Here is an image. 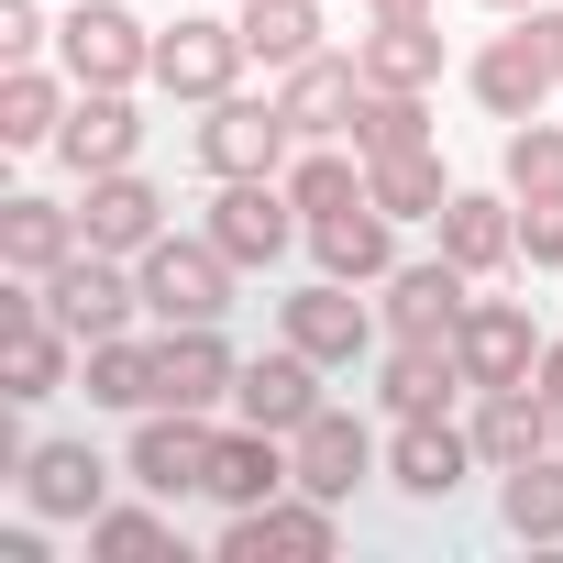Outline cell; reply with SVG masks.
<instances>
[{
    "instance_id": "obj_32",
    "label": "cell",
    "mask_w": 563,
    "mask_h": 563,
    "mask_svg": "<svg viewBox=\"0 0 563 563\" xmlns=\"http://www.w3.org/2000/svg\"><path fill=\"white\" fill-rule=\"evenodd\" d=\"M78 387H89V409H155V343H133V332L78 343Z\"/></svg>"
},
{
    "instance_id": "obj_17",
    "label": "cell",
    "mask_w": 563,
    "mask_h": 563,
    "mask_svg": "<svg viewBox=\"0 0 563 563\" xmlns=\"http://www.w3.org/2000/svg\"><path fill=\"white\" fill-rule=\"evenodd\" d=\"M288 453H299V486L343 508V497L365 486V464H376V431H365L354 409H332V398H321V409H310V420L288 431Z\"/></svg>"
},
{
    "instance_id": "obj_5",
    "label": "cell",
    "mask_w": 563,
    "mask_h": 563,
    "mask_svg": "<svg viewBox=\"0 0 563 563\" xmlns=\"http://www.w3.org/2000/svg\"><path fill=\"white\" fill-rule=\"evenodd\" d=\"M199 232L254 276V265H276V254L310 232V210L288 199V177H221V199H210V221H199Z\"/></svg>"
},
{
    "instance_id": "obj_16",
    "label": "cell",
    "mask_w": 563,
    "mask_h": 563,
    "mask_svg": "<svg viewBox=\"0 0 563 563\" xmlns=\"http://www.w3.org/2000/svg\"><path fill=\"white\" fill-rule=\"evenodd\" d=\"M232 343H221V321H177L166 343H155V409H221L232 398Z\"/></svg>"
},
{
    "instance_id": "obj_21",
    "label": "cell",
    "mask_w": 563,
    "mask_h": 563,
    "mask_svg": "<svg viewBox=\"0 0 563 563\" xmlns=\"http://www.w3.org/2000/svg\"><path fill=\"white\" fill-rule=\"evenodd\" d=\"M78 221H89V243H100V254H144V243L166 232V188H155L144 166H111V177H89Z\"/></svg>"
},
{
    "instance_id": "obj_25",
    "label": "cell",
    "mask_w": 563,
    "mask_h": 563,
    "mask_svg": "<svg viewBox=\"0 0 563 563\" xmlns=\"http://www.w3.org/2000/svg\"><path fill=\"white\" fill-rule=\"evenodd\" d=\"M387 232H398V221H387L376 199H354V210L310 221V254H321V276H343V288H387V265H398Z\"/></svg>"
},
{
    "instance_id": "obj_24",
    "label": "cell",
    "mask_w": 563,
    "mask_h": 563,
    "mask_svg": "<svg viewBox=\"0 0 563 563\" xmlns=\"http://www.w3.org/2000/svg\"><path fill=\"white\" fill-rule=\"evenodd\" d=\"M78 243H89V221H78L67 199H0V265H12V276H34V288H45Z\"/></svg>"
},
{
    "instance_id": "obj_34",
    "label": "cell",
    "mask_w": 563,
    "mask_h": 563,
    "mask_svg": "<svg viewBox=\"0 0 563 563\" xmlns=\"http://www.w3.org/2000/svg\"><path fill=\"white\" fill-rule=\"evenodd\" d=\"M409 144H431V89H365V111H354V155L376 166V155H409Z\"/></svg>"
},
{
    "instance_id": "obj_31",
    "label": "cell",
    "mask_w": 563,
    "mask_h": 563,
    "mask_svg": "<svg viewBox=\"0 0 563 563\" xmlns=\"http://www.w3.org/2000/svg\"><path fill=\"white\" fill-rule=\"evenodd\" d=\"M243 56L254 67H276V78H288L299 56H321V0H243Z\"/></svg>"
},
{
    "instance_id": "obj_13",
    "label": "cell",
    "mask_w": 563,
    "mask_h": 563,
    "mask_svg": "<svg viewBox=\"0 0 563 563\" xmlns=\"http://www.w3.org/2000/svg\"><path fill=\"white\" fill-rule=\"evenodd\" d=\"M133 155H144L133 89H78L67 122H56V166H67V177H111V166H133Z\"/></svg>"
},
{
    "instance_id": "obj_41",
    "label": "cell",
    "mask_w": 563,
    "mask_h": 563,
    "mask_svg": "<svg viewBox=\"0 0 563 563\" xmlns=\"http://www.w3.org/2000/svg\"><path fill=\"white\" fill-rule=\"evenodd\" d=\"M431 0H365V23H420Z\"/></svg>"
},
{
    "instance_id": "obj_40",
    "label": "cell",
    "mask_w": 563,
    "mask_h": 563,
    "mask_svg": "<svg viewBox=\"0 0 563 563\" xmlns=\"http://www.w3.org/2000/svg\"><path fill=\"white\" fill-rule=\"evenodd\" d=\"M530 387H541V398L563 409V343H541V365H530Z\"/></svg>"
},
{
    "instance_id": "obj_10",
    "label": "cell",
    "mask_w": 563,
    "mask_h": 563,
    "mask_svg": "<svg viewBox=\"0 0 563 563\" xmlns=\"http://www.w3.org/2000/svg\"><path fill=\"white\" fill-rule=\"evenodd\" d=\"M376 321H387V310H365L343 276H310L299 299H276V343H299L310 365H365V354H376Z\"/></svg>"
},
{
    "instance_id": "obj_7",
    "label": "cell",
    "mask_w": 563,
    "mask_h": 563,
    "mask_svg": "<svg viewBox=\"0 0 563 563\" xmlns=\"http://www.w3.org/2000/svg\"><path fill=\"white\" fill-rule=\"evenodd\" d=\"M243 23H210V12H177L166 34H155V89L166 100H188V111H210L221 89H243Z\"/></svg>"
},
{
    "instance_id": "obj_28",
    "label": "cell",
    "mask_w": 563,
    "mask_h": 563,
    "mask_svg": "<svg viewBox=\"0 0 563 563\" xmlns=\"http://www.w3.org/2000/svg\"><path fill=\"white\" fill-rule=\"evenodd\" d=\"M67 100H78V78H67V67H12V78H0V144H12V155L56 144Z\"/></svg>"
},
{
    "instance_id": "obj_33",
    "label": "cell",
    "mask_w": 563,
    "mask_h": 563,
    "mask_svg": "<svg viewBox=\"0 0 563 563\" xmlns=\"http://www.w3.org/2000/svg\"><path fill=\"white\" fill-rule=\"evenodd\" d=\"M497 519H508V541H563V453L508 464L497 475Z\"/></svg>"
},
{
    "instance_id": "obj_22",
    "label": "cell",
    "mask_w": 563,
    "mask_h": 563,
    "mask_svg": "<svg viewBox=\"0 0 563 563\" xmlns=\"http://www.w3.org/2000/svg\"><path fill=\"white\" fill-rule=\"evenodd\" d=\"M232 409H243L254 431H299V420L321 409V365H310L299 343H276V354H254V365L232 376Z\"/></svg>"
},
{
    "instance_id": "obj_14",
    "label": "cell",
    "mask_w": 563,
    "mask_h": 563,
    "mask_svg": "<svg viewBox=\"0 0 563 563\" xmlns=\"http://www.w3.org/2000/svg\"><path fill=\"white\" fill-rule=\"evenodd\" d=\"M475 453H486V475H508V464H541V453H563V409L519 376V387H475Z\"/></svg>"
},
{
    "instance_id": "obj_37",
    "label": "cell",
    "mask_w": 563,
    "mask_h": 563,
    "mask_svg": "<svg viewBox=\"0 0 563 563\" xmlns=\"http://www.w3.org/2000/svg\"><path fill=\"white\" fill-rule=\"evenodd\" d=\"M89 552H100V563H166L177 530H166L155 508H100V519H89Z\"/></svg>"
},
{
    "instance_id": "obj_26",
    "label": "cell",
    "mask_w": 563,
    "mask_h": 563,
    "mask_svg": "<svg viewBox=\"0 0 563 563\" xmlns=\"http://www.w3.org/2000/svg\"><path fill=\"white\" fill-rule=\"evenodd\" d=\"M442 254H453L464 276L519 265V210H508V199H486V188H453V199H442Z\"/></svg>"
},
{
    "instance_id": "obj_9",
    "label": "cell",
    "mask_w": 563,
    "mask_h": 563,
    "mask_svg": "<svg viewBox=\"0 0 563 563\" xmlns=\"http://www.w3.org/2000/svg\"><path fill=\"white\" fill-rule=\"evenodd\" d=\"M332 497H310V486H288V497H265V508H232V530H221V563H332Z\"/></svg>"
},
{
    "instance_id": "obj_23",
    "label": "cell",
    "mask_w": 563,
    "mask_h": 563,
    "mask_svg": "<svg viewBox=\"0 0 563 563\" xmlns=\"http://www.w3.org/2000/svg\"><path fill=\"white\" fill-rule=\"evenodd\" d=\"M299 486V453H288V431H221V453H210V497L221 508H265V497H288Z\"/></svg>"
},
{
    "instance_id": "obj_1",
    "label": "cell",
    "mask_w": 563,
    "mask_h": 563,
    "mask_svg": "<svg viewBox=\"0 0 563 563\" xmlns=\"http://www.w3.org/2000/svg\"><path fill=\"white\" fill-rule=\"evenodd\" d=\"M464 89L497 111V122H530L552 89H563V12L552 0H530V12H508V34L464 67Z\"/></svg>"
},
{
    "instance_id": "obj_19",
    "label": "cell",
    "mask_w": 563,
    "mask_h": 563,
    "mask_svg": "<svg viewBox=\"0 0 563 563\" xmlns=\"http://www.w3.org/2000/svg\"><path fill=\"white\" fill-rule=\"evenodd\" d=\"M453 354H464V387H519L541 365V332H530L519 299H475L464 332H453Z\"/></svg>"
},
{
    "instance_id": "obj_18",
    "label": "cell",
    "mask_w": 563,
    "mask_h": 563,
    "mask_svg": "<svg viewBox=\"0 0 563 563\" xmlns=\"http://www.w3.org/2000/svg\"><path fill=\"white\" fill-rule=\"evenodd\" d=\"M475 464H486V453H475V431H453V420H398V442H387V486L420 497V508H442Z\"/></svg>"
},
{
    "instance_id": "obj_42",
    "label": "cell",
    "mask_w": 563,
    "mask_h": 563,
    "mask_svg": "<svg viewBox=\"0 0 563 563\" xmlns=\"http://www.w3.org/2000/svg\"><path fill=\"white\" fill-rule=\"evenodd\" d=\"M486 12H530V0H486Z\"/></svg>"
},
{
    "instance_id": "obj_20",
    "label": "cell",
    "mask_w": 563,
    "mask_h": 563,
    "mask_svg": "<svg viewBox=\"0 0 563 563\" xmlns=\"http://www.w3.org/2000/svg\"><path fill=\"white\" fill-rule=\"evenodd\" d=\"M23 508L34 519H100L111 508V464L89 442H34L23 453Z\"/></svg>"
},
{
    "instance_id": "obj_27",
    "label": "cell",
    "mask_w": 563,
    "mask_h": 563,
    "mask_svg": "<svg viewBox=\"0 0 563 563\" xmlns=\"http://www.w3.org/2000/svg\"><path fill=\"white\" fill-rule=\"evenodd\" d=\"M376 387H387L398 420H442L453 387H464V354H453V343H387V376H376Z\"/></svg>"
},
{
    "instance_id": "obj_15",
    "label": "cell",
    "mask_w": 563,
    "mask_h": 563,
    "mask_svg": "<svg viewBox=\"0 0 563 563\" xmlns=\"http://www.w3.org/2000/svg\"><path fill=\"white\" fill-rule=\"evenodd\" d=\"M276 100H288V122H299V144H332V133H354V111H365V56H299L288 78H276Z\"/></svg>"
},
{
    "instance_id": "obj_39",
    "label": "cell",
    "mask_w": 563,
    "mask_h": 563,
    "mask_svg": "<svg viewBox=\"0 0 563 563\" xmlns=\"http://www.w3.org/2000/svg\"><path fill=\"white\" fill-rule=\"evenodd\" d=\"M45 45H56V23L34 12V0H0V56H12V67H34Z\"/></svg>"
},
{
    "instance_id": "obj_30",
    "label": "cell",
    "mask_w": 563,
    "mask_h": 563,
    "mask_svg": "<svg viewBox=\"0 0 563 563\" xmlns=\"http://www.w3.org/2000/svg\"><path fill=\"white\" fill-rule=\"evenodd\" d=\"M365 199H376L387 221H442V199H453V177H442V144L376 155V166H365Z\"/></svg>"
},
{
    "instance_id": "obj_4",
    "label": "cell",
    "mask_w": 563,
    "mask_h": 563,
    "mask_svg": "<svg viewBox=\"0 0 563 563\" xmlns=\"http://www.w3.org/2000/svg\"><path fill=\"white\" fill-rule=\"evenodd\" d=\"M56 67L78 89H133V78H155V23H133L122 0H78L56 23Z\"/></svg>"
},
{
    "instance_id": "obj_36",
    "label": "cell",
    "mask_w": 563,
    "mask_h": 563,
    "mask_svg": "<svg viewBox=\"0 0 563 563\" xmlns=\"http://www.w3.org/2000/svg\"><path fill=\"white\" fill-rule=\"evenodd\" d=\"M497 177H508V199H552L563 188V122H508V155H497Z\"/></svg>"
},
{
    "instance_id": "obj_12",
    "label": "cell",
    "mask_w": 563,
    "mask_h": 563,
    "mask_svg": "<svg viewBox=\"0 0 563 563\" xmlns=\"http://www.w3.org/2000/svg\"><path fill=\"white\" fill-rule=\"evenodd\" d=\"M464 288H475V276H464L453 254H431V265H387V299H376V310H387V343H453L464 310H475Z\"/></svg>"
},
{
    "instance_id": "obj_29",
    "label": "cell",
    "mask_w": 563,
    "mask_h": 563,
    "mask_svg": "<svg viewBox=\"0 0 563 563\" xmlns=\"http://www.w3.org/2000/svg\"><path fill=\"white\" fill-rule=\"evenodd\" d=\"M365 89H442V23L420 12V23H376L365 45Z\"/></svg>"
},
{
    "instance_id": "obj_8",
    "label": "cell",
    "mask_w": 563,
    "mask_h": 563,
    "mask_svg": "<svg viewBox=\"0 0 563 563\" xmlns=\"http://www.w3.org/2000/svg\"><path fill=\"white\" fill-rule=\"evenodd\" d=\"M45 310H56L78 343H111V332L144 310V276H133V254H100V243H78V254L45 276Z\"/></svg>"
},
{
    "instance_id": "obj_38",
    "label": "cell",
    "mask_w": 563,
    "mask_h": 563,
    "mask_svg": "<svg viewBox=\"0 0 563 563\" xmlns=\"http://www.w3.org/2000/svg\"><path fill=\"white\" fill-rule=\"evenodd\" d=\"M519 265H530V276L563 265V188H552V199H519Z\"/></svg>"
},
{
    "instance_id": "obj_11",
    "label": "cell",
    "mask_w": 563,
    "mask_h": 563,
    "mask_svg": "<svg viewBox=\"0 0 563 563\" xmlns=\"http://www.w3.org/2000/svg\"><path fill=\"white\" fill-rule=\"evenodd\" d=\"M210 453H221V431H210V409H144V431H133V486L144 497H210Z\"/></svg>"
},
{
    "instance_id": "obj_35",
    "label": "cell",
    "mask_w": 563,
    "mask_h": 563,
    "mask_svg": "<svg viewBox=\"0 0 563 563\" xmlns=\"http://www.w3.org/2000/svg\"><path fill=\"white\" fill-rule=\"evenodd\" d=\"M288 199H299L310 221L354 210V199H365V155H332V144H299V155H288Z\"/></svg>"
},
{
    "instance_id": "obj_2",
    "label": "cell",
    "mask_w": 563,
    "mask_h": 563,
    "mask_svg": "<svg viewBox=\"0 0 563 563\" xmlns=\"http://www.w3.org/2000/svg\"><path fill=\"white\" fill-rule=\"evenodd\" d=\"M133 276H144V310L177 332V321H221L232 310V288H243V265L210 243V232H155L144 254H133Z\"/></svg>"
},
{
    "instance_id": "obj_3",
    "label": "cell",
    "mask_w": 563,
    "mask_h": 563,
    "mask_svg": "<svg viewBox=\"0 0 563 563\" xmlns=\"http://www.w3.org/2000/svg\"><path fill=\"white\" fill-rule=\"evenodd\" d=\"M288 155H299V122H288V100L221 89V100L199 111V166H210V177H288Z\"/></svg>"
},
{
    "instance_id": "obj_6",
    "label": "cell",
    "mask_w": 563,
    "mask_h": 563,
    "mask_svg": "<svg viewBox=\"0 0 563 563\" xmlns=\"http://www.w3.org/2000/svg\"><path fill=\"white\" fill-rule=\"evenodd\" d=\"M67 343H78V332L45 310V288L12 276V299H0V376H12V387H0V398H12V409L56 398V387H67Z\"/></svg>"
}]
</instances>
